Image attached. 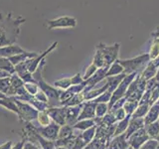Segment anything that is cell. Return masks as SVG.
Returning a JSON list of instances; mask_svg holds the SVG:
<instances>
[{"label":"cell","mask_w":159,"mask_h":149,"mask_svg":"<svg viewBox=\"0 0 159 149\" xmlns=\"http://www.w3.org/2000/svg\"><path fill=\"white\" fill-rule=\"evenodd\" d=\"M25 21L26 19L22 16L13 17L11 12L5 16L0 13V47L15 44L20 33V26Z\"/></svg>","instance_id":"cell-1"},{"label":"cell","mask_w":159,"mask_h":149,"mask_svg":"<svg viewBox=\"0 0 159 149\" xmlns=\"http://www.w3.org/2000/svg\"><path fill=\"white\" fill-rule=\"evenodd\" d=\"M45 66V59L40 63L38 69L35 71V73H33V78L35 79V81L37 82L38 87L40 88V91H42L48 97V104L50 107H53L56 106V103H61L60 102V93L59 91H57L56 88L50 86L49 84H47L44 81L42 78V71L43 68Z\"/></svg>","instance_id":"cell-2"},{"label":"cell","mask_w":159,"mask_h":149,"mask_svg":"<svg viewBox=\"0 0 159 149\" xmlns=\"http://www.w3.org/2000/svg\"><path fill=\"white\" fill-rule=\"evenodd\" d=\"M13 99L18 107V111H19L18 116H19L20 120L27 123V122H30L37 118L39 111L35 107H33L31 104L27 103V102H23L18 101V99H15V98H13Z\"/></svg>","instance_id":"cell-3"},{"label":"cell","mask_w":159,"mask_h":149,"mask_svg":"<svg viewBox=\"0 0 159 149\" xmlns=\"http://www.w3.org/2000/svg\"><path fill=\"white\" fill-rule=\"evenodd\" d=\"M35 131L39 133L42 137L50 141H56L58 139L59 135V130L60 126L57 123H50L47 126H40V127H35L33 126Z\"/></svg>","instance_id":"cell-4"},{"label":"cell","mask_w":159,"mask_h":149,"mask_svg":"<svg viewBox=\"0 0 159 149\" xmlns=\"http://www.w3.org/2000/svg\"><path fill=\"white\" fill-rule=\"evenodd\" d=\"M77 25V20L73 17H59L57 19L47 21V28L49 30L54 28H74Z\"/></svg>","instance_id":"cell-5"},{"label":"cell","mask_w":159,"mask_h":149,"mask_svg":"<svg viewBox=\"0 0 159 149\" xmlns=\"http://www.w3.org/2000/svg\"><path fill=\"white\" fill-rule=\"evenodd\" d=\"M148 60H149V55H143V56H139L134 59L126 60V61H118V63L123 67V69H125L129 73V72L134 71V70L137 69L141 64L148 61Z\"/></svg>","instance_id":"cell-6"},{"label":"cell","mask_w":159,"mask_h":149,"mask_svg":"<svg viewBox=\"0 0 159 149\" xmlns=\"http://www.w3.org/2000/svg\"><path fill=\"white\" fill-rule=\"evenodd\" d=\"M98 48L101 50L102 53L104 63H106V64H109V63H111L113 60L116 58L117 53H118L119 45L118 44H116V45H113V46L107 47L106 45L101 44Z\"/></svg>","instance_id":"cell-7"},{"label":"cell","mask_w":159,"mask_h":149,"mask_svg":"<svg viewBox=\"0 0 159 149\" xmlns=\"http://www.w3.org/2000/svg\"><path fill=\"white\" fill-rule=\"evenodd\" d=\"M46 111L49 114V116L57 124L65 125V123H66V108L49 107Z\"/></svg>","instance_id":"cell-8"},{"label":"cell","mask_w":159,"mask_h":149,"mask_svg":"<svg viewBox=\"0 0 159 149\" xmlns=\"http://www.w3.org/2000/svg\"><path fill=\"white\" fill-rule=\"evenodd\" d=\"M57 45H58V42H54V43L51 45V47L48 48L45 52L41 53V54L39 55L38 57H36V58H34V59H31V60H30L29 67H28V71H29L30 73H31V74L35 73V71H36V70L38 69L40 63H41V62L43 61V60L45 59V57H46V55H47V54H49L50 52H52L53 50L57 47Z\"/></svg>","instance_id":"cell-9"},{"label":"cell","mask_w":159,"mask_h":149,"mask_svg":"<svg viewBox=\"0 0 159 149\" xmlns=\"http://www.w3.org/2000/svg\"><path fill=\"white\" fill-rule=\"evenodd\" d=\"M24 52L25 50L16 44L9 45V46H5V47H0V57L3 58H10L16 56L18 54H22Z\"/></svg>","instance_id":"cell-10"},{"label":"cell","mask_w":159,"mask_h":149,"mask_svg":"<svg viewBox=\"0 0 159 149\" xmlns=\"http://www.w3.org/2000/svg\"><path fill=\"white\" fill-rule=\"evenodd\" d=\"M39 55L40 54H38L36 52H26L25 51L22 54H18V55H16V56L10 57L8 59H9V61L14 65V66H16V65L21 64L25 61H27V60H31V59L36 58L39 56Z\"/></svg>","instance_id":"cell-11"},{"label":"cell","mask_w":159,"mask_h":149,"mask_svg":"<svg viewBox=\"0 0 159 149\" xmlns=\"http://www.w3.org/2000/svg\"><path fill=\"white\" fill-rule=\"evenodd\" d=\"M0 106H4L5 108L9 109V111H13L14 113H16L18 115V107L16 106V103H15L14 99L11 98V97H6V98H0Z\"/></svg>","instance_id":"cell-12"},{"label":"cell","mask_w":159,"mask_h":149,"mask_svg":"<svg viewBox=\"0 0 159 149\" xmlns=\"http://www.w3.org/2000/svg\"><path fill=\"white\" fill-rule=\"evenodd\" d=\"M0 69L3 71L7 72L10 74H15V66L9 61L8 58L0 57Z\"/></svg>","instance_id":"cell-13"},{"label":"cell","mask_w":159,"mask_h":149,"mask_svg":"<svg viewBox=\"0 0 159 149\" xmlns=\"http://www.w3.org/2000/svg\"><path fill=\"white\" fill-rule=\"evenodd\" d=\"M37 120L40 124V126H47L51 122V117L49 116L47 111H39Z\"/></svg>","instance_id":"cell-14"},{"label":"cell","mask_w":159,"mask_h":149,"mask_svg":"<svg viewBox=\"0 0 159 149\" xmlns=\"http://www.w3.org/2000/svg\"><path fill=\"white\" fill-rule=\"evenodd\" d=\"M10 77H11V76H10ZM10 77L0 79V92H1L2 93H4L6 97H7V94H8V93L10 91V88H11Z\"/></svg>","instance_id":"cell-15"},{"label":"cell","mask_w":159,"mask_h":149,"mask_svg":"<svg viewBox=\"0 0 159 149\" xmlns=\"http://www.w3.org/2000/svg\"><path fill=\"white\" fill-rule=\"evenodd\" d=\"M159 56V38H154L151 48H150V54H149V58L155 60Z\"/></svg>","instance_id":"cell-16"},{"label":"cell","mask_w":159,"mask_h":149,"mask_svg":"<svg viewBox=\"0 0 159 149\" xmlns=\"http://www.w3.org/2000/svg\"><path fill=\"white\" fill-rule=\"evenodd\" d=\"M67 138H72V128L68 125H63L62 127H60L58 139H67Z\"/></svg>","instance_id":"cell-17"},{"label":"cell","mask_w":159,"mask_h":149,"mask_svg":"<svg viewBox=\"0 0 159 149\" xmlns=\"http://www.w3.org/2000/svg\"><path fill=\"white\" fill-rule=\"evenodd\" d=\"M24 88L30 94H32V96H35V94L40 91V88H39L37 84L26 83V84H24Z\"/></svg>","instance_id":"cell-18"},{"label":"cell","mask_w":159,"mask_h":149,"mask_svg":"<svg viewBox=\"0 0 159 149\" xmlns=\"http://www.w3.org/2000/svg\"><path fill=\"white\" fill-rule=\"evenodd\" d=\"M71 84H72L71 79H59V81L54 83L55 87H58L61 88H66V89L71 87Z\"/></svg>","instance_id":"cell-19"},{"label":"cell","mask_w":159,"mask_h":149,"mask_svg":"<svg viewBox=\"0 0 159 149\" xmlns=\"http://www.w3.org/2000/svg\"><path fill=\"white\" fill-rule=\"evenodd\" d=\"M104 64V60H103V56H102V51L98 48V51L96 56H94L93 59V65H96V67H102Z\"/></svg>","instance_id":"cell-20"},{"label":"cell","mask_w":159,"mask_h":149,"mask_svg":"<svg viewBox=\"0 0 159 149\" xmlns=\"http://www.w3.org/2000/svg\"><path fill=\"white\" fill-rule=\"evenodd\" d=\"M123 71V67L121 66L119 63H116L114 65H112L111 70L108 71L107 74H119L120 72Z\"/></svg>","instance_id":"cell-21"},{"label":"cell","mask_w":159,"mask_h":149,"mask_svg":"<svg viewBox=\"0 0 159 149\" xmlns=\"http://www.w3.org/2000/svg\"><path fill=\"white\" fill-rule=\"evenodd\" d=\"M96 71H97V67H96V65L92 64L91 66H89V67L88 68V70H87L86 74H84V76L83 79H88L89 77L92 76V74H93V73H96Z\"/></svg>","instance_id":"cell-22"},{"label":"cell","mask_w":159,"mask_h":149,"mask_svg":"<svg viewBox=\"0 0 159 149\" xmlns=\"http://www.w3.org/2000/svg\"><path fill=\"white\" fill-rule=\"evenodd\" d=\"M34 97H35V98L38 99V101H40V102L48 103V97H47V96L42 91H39L36 94H35Z\"/></svg>","instance_id":"cell-23"},{"label":"cell","mask_w":159,"mask_h":149,"mask_svg":"<svg viewBox=\"0 0 159 149\" xmlns=\"http://www.w3.org/2000/svg\"><path fill=\"white\" fill-rule=\"evenodd\" d=\"M25 142H26V139L23 138L21 141H19V142H17L16 144H14L11 149H23Z\"/></svg>","instance_id":"cell-24"},{"label":"cell","mask_w":159,"mask_h":149,"mask_svg":"<svg viewBox=\"0 0 159 149\" xmlns=\"http://www.w3.org/2000/svg\"><path fill=\"white\" fill-rule=\"evenodd\" d=\"M39 148H40V147L36 146L34 143L29 142V141H26V142H25L24 147H23V149H39Z\"/></svg>","instance_id":"cell-25"},{"label":"cell","mask_w":159,"mask_h":149,"mask_svg":"<svg viewBox=\"0 0 159 149\" xmlns=\"http://www.w3.org/2000/svg\"><path fill=\"white\" fill-rule=\"evenodd\" d=\"M71 81H72V84H80V83L83 81V79H81V76H80V74H78L74 78L71 79Z\"/></svg>","instance_id":"cell-26"},{"label":"cell","mask_w":159,"mask_h":149,"mask_svg":"<svg viewBox=\"0 0 159 149\" xmlns=\"http://www.w3.org/2000/svg\"><path fill=\"white\" fill-rule=\"evenodd\" d=\"M13 146V142L12 141H6L3 143L2 145H0V149H11Z\"/></svg>","instance_id":"cell-27"},{"label":"cell","mask_w":159,"mask_h":149,"mask_svg":"<svg viewBox=\"0 0 159 149\" xmlns=\"http://www.w3.org/2000/svg\"><path fill=\"white\" fill-rule=\"evenodd\" d=\"M10 76H11V74H8L7 72H5V71H3V70L0 69V79L8 78V77H10Z\"/></svg>","instance_id":"cell-28"},{"label":"cell","mask_w":159,"mask_h":149,"mask_svg":"<svg viewBox=\"0 0 159 149\" xmlns=\"http://www.w3.org/2000/svg\"><path fill=\"white\" fill-rule=\"evenodd\" d=\"M152 36H154L155 38H159V27L156 28L155 32H153V33H152Z\"/></svg>","instance_id":"cell-29"},{"label":"cell","mask_w":159,"mask_h":149,"mask_svg":"<svg viewBox=\"0 0 159 149\" xmlns=\"http://www.w3.org/2000/svg\"><path fill=\"white\" fill-rule=\"evenodd\" d=\"M6 97H7L5 96L4 93H2L1 92H0V98H6Z\"/></svg>","instance_id":"cell-30"},{"label":"cell","mask_w":159,"mask_h":149,"mask_svg":"<svg viewBox=\"0 0 159 149\" xmlns=\"http://www.w3.org/2000/svg\"><path fill=\"white\" fill-rule=\"evenodd\" d=\"M57 149H67V148H64V147H58Z\"/></svg>","instance_id":"cell-31"}]
</instances>
